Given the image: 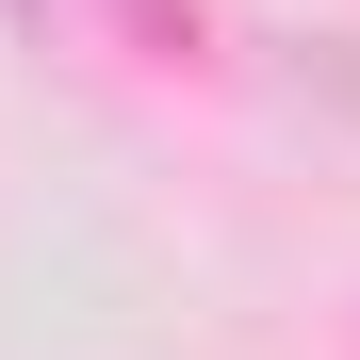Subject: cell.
Here are the masks:
<instances>
[{
    "label": "cell",
    "mask_w": 360,
    "mask_h": 360,
    "mask_svg": "<svg viewBox=\"0 0 360 360\" xmlns=\"http://www.w3.org/2000/svg\"><path fill=\"white\" fill-rule=\"evenodd\" d=\"M33 17L66 33V49H148V33H164V0H33Z\"/></svg>",
    "instance_id": "6da1fadb"
}]
</instances>
